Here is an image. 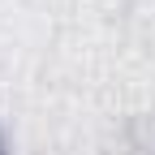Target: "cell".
Here are the masks:
<instances>
[{"label":"cell","instance_id":"6da1fadb","mask_svg":"<svg viewBox=\"0 0 155 155\" xmlns=\"http://www.w3.org/2000/svg\"><path fill=\"white\" fill-rule=\"evenodd\" d=\"M0 155H9V151H5V142H0Z\"/></svg>","mask_w":155,"mask_h":155}]
</instances>
